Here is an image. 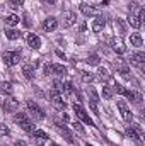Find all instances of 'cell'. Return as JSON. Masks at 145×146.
<instances>
[{"instance_id": "cell-1", "label": "cell", "mask_w": 145, "mask_h": 146, "mask_svg": "<svg viewBox=\"0 0 145 146\" xmlns=\"http://www.w3.org/2000/svg\"><path fill=\"white\" fill-rule=\"evenodd\" d=\"M2 60H3L5 65L14 66V65H17V63L21 61V54H19L17 51H5V53L2 54Z\"/></svg>"}, {"instance_id": "cell-2", "label": "cell", "mask_w": 145, "mask_h": 146, "mask_svg": "<svg viewBox=\"0 0 145 146\" xmlns=\"http://www.w3.org/2000/svg\"><path fill=\"white\" fill-rule=\"evenodd\" d=\"M73 110H75V114L79 115V119H80V121H84V122H85V124H89V126H94L92 119L87 115V112L84 110V107H82L80 104H77V102H75V104H73Z\"/></svg>"}, {"instance_id": "cell-3", "label": "cell", "mask_w": 145, "mask_h": 146, "mask_svg": "<svg viewBox=\"0 0 145 146\" xmlns=\"http://www.w3.org/2000/svg\"><path fill=\"white\" fill-rule=\"evenodd\" d=\"M67 73V68L63 66V65H46L44 66V75H65Z\"/></svg>"}, {"instance_id": "cell-4", "label": "cell", "mask_w": 145, "mask_h": 146, "mask_svg": "<svg viewBox=\"0 0 145 146\" xmlns=\"http://www.w3.org/2000/svg\"><path fill=\"white\" fill-rule=\"evenodd\" d=\"M50 99H51V104H53L58 110L65 109V102L62 100V95H60V92H58V90H55V88H53V90L50 92Z\"/></svg>"}, {"instance_id": "cell-5", "label": "cell", "mask_w": 145, "mask_h": 146, "mask_svg": "<svg viewBox=\"0 0 145 146\" xmlns=\"http://www.w3.org/2000/svg\"><path fill=\"white\" fill-rule=\"evenodd\" d=\"M55 126H56V129H58V133L68 141V143H73V134L70 133V129L63 124V122H60V121H55Z\"/></svg>"}, {"instance_id": "cell-6", "label": "cell", "mask_w": 145, "mask_h": 146, "mask_svg": "<svg viewBox=\"0 0 145 146\" xmlns=\"http://www.w3.org/2000/svg\"><path fill=\"white\" fill-rule=\"evenodd\" d=\"M28 110H29V114H31L34 119H44V112H43V109H41L38 104H34L33 100H28Z\"/></svg>"}, {"instance_id": "cell-7", "label": "cell", "mask_w": 145, "mask_h": 146, "mask_svg": "<svg viewBox=\"0 0 145 146\" xmlns=\"http://www.w3.org/2000/svg\"><path fill=\"white\" fill-rule=\"evenodd\" d=\"M77 22V15L73 14V12H63L62 14V26L63 27H72L73 24Z\"/></svg>"}, {"instance_id": "cell-8", "label": "cell", "mask_w": 145, "mask_h": 146, "mask_svg": "<svg viewBox=\"0 0 145 146\" xmlns=\"http://www.w3.org/2000/svg\"><path fill=\"white\" fill-rule=\"evenodd\" d=\"M111 48H113V51L118 53V54H123V53L126 51V46H125V42H123L121 37H113V39H111Z\"/></svg>"}, {"instance_id": "cell-9", "label": "cell", "mask_w": 145, "mask_h": 146, "mask_svg": "<svg viewBox=\"0 0 145 146\" xmlns=\"http://www.w3.org/2000/svg\"><path fill=\"white\" fill-rule=\"evenodd\" d=\"M118 109H119L121 117H123L125 121H132V119H133V114H132V110L128 109V106H126L125 100H118Z\"/></svg>"}, {"instance_id": "cell-10", "label": "cell", "mask_w": 145, "mask_h": 146, "mask_svg": "<svg viewBox=\"0 0 145 146\" xmlns=\"http://www.w3.org/2000/svg\"><path fill=\"white\" fill-rule=\"evenodd\" d=\"M3 110L5 112H15L17 110V107H19V102L14 99V97H7L5 100H3Z\"/></svg>"}, {"instance_id": "cell-11", "label": "cell", "mask_w": 145, "mask_h": 146, "mask_svg": "<svg viewBox=\"0 0 145 146\" xmlns=\"http://www.w3.org/2000/svg\"><path fill=\"white\" fill-rule=\"evenodd\" d=\"M58 27V21L55 19V17H48V19H44V22H43V29L46 31V33H51V31H55Z\"/></svg>"}, {"instance_id": "cell-12", "label": "cell", "mask_w": 145, "mask_h": 146, "mask_svg": "<svg viewBox=\"0 0 145 146\" xmlns=\"http://www.w3.org/2000/svg\"><path fill=\"white\" fill-rule=\"evenodd\" d=\"M125 95H126V99H128V100H132V102H135V104H140V102L144 100V97H142V94H140V92L125 90Z\"/></svg>"}, {"instance_id": "cell-13", "label": "cell", "mask_w": 145, "mask_h": 146, "mask_svg": "<svg viewBox=\"0 0 145 146\" xmlns=\"http://www.w3.org/2000/svg\"><path fill=\"white\" fill-rule=\"evenodd\" d=\"M80 12H82L84 15H87V17H92V15L97 14V10H96L92 5H89V3H80Z\"/></svg>"}, {"instance_id": "cell-14", "label": "cell", "mask_w": 145, "mask_h": 146, "mask_svg": "<svg viewBox=\"0 0 145 146\" xmlns=\"http://www.w3.org/2000/svg\"><path fill=\"white\" fill-rule=\"evenodd\" d=\"M28 44H29L33 49H39V48H41V39H39L36 34H29V36H28Z\"/></svg>"}, {"instance_id": "cell-15", "label": "cell", "mask_w": 145, "mask_h": 146, "mask_svg": "<svg viewBox=\"0 0 145 146\" xmlns=\"http://www.w3.org/2000/svg\"><path fill=\"white\" fill-rule=\"evenodd\" d=\"M34 66L33 65H22V75L28 78V80H33L34 78Z\"/></svg>"}, {"instance_id": "cell-16", "label": "cell", "mask_w": 145, "mask_h": 146, "mask_svg": "<svg viewBox=\"0 0 145 146\" xmlns=\"http://www.w3.org/2000/svg\"><path fill=\"white\" fill-rule=\"evenodd\" d=\"M126 134H128V136H130V138H132L135 143L142 145V139H144V138H140V136H138V133H137V131H135L132 126H128V127H126Z\"/></svg>"}, {"instance_id": "cell-17", "label": "cell", "mask_w": 145, "mask_h": 146, "mask_svg": "<svg viewBox=\"0 0 145 146\" xmlns=\"http://www.w3.org/2000/svg\"><path fill=\"white\" fill-rule=\"evenodd\" d=\"M104 22H106L104 17H97V19L92 22V31H94V33H101L103 27H104Z\"/></svg>"}, {"instance_id": "cell-18", "label": "cell", "mask_w": 145, "mask_h": 146, "mask_svg": "<svg viewBox=\"0 0 145 146\" xmlns=\"http://www.w3.org/2000/svg\"><path fill=\"white\" fill-rule=\"evenodd\" d=\"M128 24H130L132 27H135V29H138V27L142 26V21H140V17H137V15H133V14H130V15H128Z\"/></svg>"}, {"instance_id": "cell-19", "label": "cell", "mask_w": 145, "mask_h": 146, "mask_svg": "<svg viewBox=\"0 0 145 146\" xmlns=\"http://www.w3.org/2000/svg\"><path fill=\"white\" fill-rule=\"evenodd\" d=\"M0 92L5 94V95H10L12 94V83L10 82H2L0 83Z\"/></svg>"}, {"instance_id": "cell-20", "label": "cell", "mask_w": 145, "mask_h": 146, "mask_svg": "<svg viewBox=\"0 0 145 146\" xmlns=\"http://www.w3.org/2000/svg\"><path fill=\"white\" fill-rule=\"evenodd\" d=\"M5 36L9 37V39H19V37L22 36L21 34V31H17V29H5Z\"/></svg>"}, {"instance_id": "cell-21", "label": "cell", "mask_w": 145, "mask_h": 146, "mask_svg": "<svg viewBox=\"0 0 145 146\" xmlns=\"http://www.w3.org/2000/svg\"><path fill=\"white\" fill-rule=\"evenodd\" d=\"M132 60H133V63H137V65H144L145 63V53H142V51L135 53V54L132 56Z\"/></svg>"}, {"instance_id": "cell-22", "label": "cell", "mask_w": 145, "mask_h": 146, "mask_svg": "<svg viewBox=\"0 0 145 146\" xmlns=\"http://www.w3.org/2000/svg\"><path fill=\"white\" fill-rule=\"evenodd\" d=\"M97 78H99L101 82H106V80L111 78V75H109V72L106 68H99V70H97Z\"/></svg>"}, {"instance_id": "cell-23", "label": "cell", "mask_w": 145, "mask_h": 146, "mask_svg": "<svg viewBox=\"0 0 145 146\" xmlns=\"http://www.w3.org/2000/svg\"><path fill=\"white\" fill-rule=\"evenodd\" d=\"M33 138H34V139H43V141H48V134H46L44 131H41V129H34V131H33Z\"/></svg>"}, {"instance_id": "cell-24", "label": "cell", "mask_w": 145, "mask_h": 146, "mask_svg": "<svg viewBox=\"0 0 145 146\" xmlns=\"http://www.w3.org/2000/svg\"><path fill=\"white\" fill-rule=\"evenodd\" d=\"M5 22H7V26H17L19 24V17L15 14H10V15H7Z\"/></svg>"}, {"instance_id": "cell-25", "label": "cell", "mask_w": 145, "mask_h": 146, "mask_svg": "<svg viewBox=\"0 0 145 146\" xmlns=\"http://www.w3.org/2000/svg\"><path fill=\"white\" fill-rule=\"evenodd\" d=\"M130 42L138 48V46H142L144 41H142V36H140V34H132V36H130Z\"/></svg>"}, {"instance_id": "cell-26", "label": "cell", "mask_w": 145, "mask_h": 146, "mask_svg": "<svg viewBox=\"0 0 145 146\" xmlns=\"http://www.w3.org/2000/svg\"><path fill=\"white\" fill-rule=\"evenodd\" d=\"M14 121L19 124V126H22L24 122H28L29 121V117L26 115V114H15V117H14Z\"/></svg>"}, {"instance_id": "cell-27", "label": "cell", "mask_w": 145, "mask_h": 146, "mask_svg": "<svg viewBox=\"0 0 145 146\" xmlns=\"http://www.w3.org/2000/svg\"><path fill=\"white\" fill-rule=\"evenodd\" d=\"M21 127H22V129H24L26 133H29V134H33V131L36 129V127H34V124H33L31 121H28V122H24V124H22Z\"/></svg>"}, {"instance_id": "cell-28", "label": "cell", "mask_w": 145, "mask_h": 146, "mask_svg": "<svg viewBox=\"0 0 145 146\" xmlns=\"http://www.w3.org/2000/svg\"><path fill=\"white\" fill-rule=\"evenodd\" d=\"M99 61H101V60H99L97 54H89V58H87V63H89V65H94V66H97Z\"/></svg>"}, {"instance_id": "cell-29", "label": "cell", "mask_w": 145, "mask_h": 146, "mask_svg": "<svg viewBox=\"0 0 145 146\" xmlns=\"http://www.w3.org/2000/svg\"><path fill=\"white\" fill-rule=\"evenodd\" d=\"M63 92H65L67 95H72V94H73V83H72V82L63 83Z\"/></svg>"}, {"instance_id": "cell-30", "label": "cell", "mask_w": 145, "mask_h": 146, "mask_svg": "<svg viewBox=\"0 0 145 146\" xmlns=\"http://www.w3.org/2000/svg\"><path fill=\"white\" fill-rule=\"evenodd\" d=\"M113 92H116V94H119V95H125V88H123V85H119V83H113Z\"/></svg>"}, {"instance_id": "cell-31", "label": "cell", "mask_w": 145, "mask_h": 146, "mask_svg": "<svg viewBox=\"0 0 145 146\" xmlns=\"http://www.w3.org/2000/svg\"><path fill=\"white\" fill-rule=\"evenodd\" d=\"M103 97H104L106 100H109V99L113 97V90H111L109 87H103Z\"/></svg>"}, {"instance_id": "cell-32", "label": "cell", "mask_w": 145, "mask_h": 146, "mask_svg": "<svg viewBox=\"0 0 145 146\" xmlns=\"http://www.w3.org/2000/svg\"><path fill=\"white\" fill-rule=\"evenodd\" d=\"M82 80H84L85 83H91V82L94 80V75H92V73H87V72H82Z\"/></svg>"}, {"instance_id": "cell-33", "label": "cell", "mask_w": 145, "mask_h": 146, "mask_svg": "<svg viewBox=\"0 0 145 146\" xmlns=\"http://www.w3.org/2000/svg\"><path fill=\"white\" fill-rule=\"evenodd\" d=\"M9 134V127L5 126V124H0V138H3V136H7Z\"/></svg>"}, {"instance_id": "cell-34", "label": "cell", "mask_w": 145, "mask_h": 146, "mask_svg": "<svg viewBox=\"0 0 145 146\" xmlns=\"http://www.w3.org/2000/svg\"><path fill=\"white\" fill-rule=\"evenodd\" d=\"M53 85H55V90H58V92H60V90H63V82L55 80V83H53Z\"/></svg>"}, {"instance_id": "cell-35", "label": "cell", "mask_w": 145, "mask_h": 146, "mask_svg": "<svg viewBox=\"0 0 145 146\" xmlns=\"http://www.w3.org/2000/svg\"><path fill=\"white\" fill-rule=\"evenodd\" d=\"M119 72H121V75H123V76H126V78H128V73H130L128 66H125V65H123V66L119 68Z\"/></svg>"}, {"instance_id": "cell-36", "label": "cell", "mask_w": 145, "mask_h": 146, "mask_svg": "<svg viewBox=\"0 0 145 146\" xmlns=\"http://www.w3.org/2000/svg\"><path fill=\"white\" fill-rule=\"evenodd\" d=\"M73 127H75V129H77L79 133H84V127H82V126H80L79 122H75V124H73Z\"/></svg>"}, {"instance_id": "cell-37", "label": "cell", "mask_w": 145, "mask_h": 146, "mask_svg": "<svg viewBox=\"0 0 145 146\" xmlns=\"http://www.w3.org/2000/svg\"><path fill=\"white\" fill-rule=\"evenodd\" d=\"M91 109H92L94 114H97V106H96V102H92V100H91Z\"/></svg>"}, {"instance_id": "cell-38", "label": "cell", "mask_w": 145, "mask_h": 146, "mask_svg": "<svg viewBox=\"0 0 145 146\" xmlns=\"http://www.w3.org/2000/svg\"><path fill=\"white\" fill-rule=\"evenodd\" d=\"M43 2H46V3H50V5H53V3H56V0H43Z\"/></svg>"}, {"instance_id": "cell-39", "label": "cell", "mask_w": 145, "mask_h": 146, "mask_svg": "<svg viewBox=\"0 0 145 146\" xmlns=\"http://www.w3.org/2000/svg\"><path fill=\"white\" fill-rule=\"evenodd\" d=\"M10 7H12V9H17V7H19V5H17V3H15V2H10Z\"/></svg>"}, {"instance_id": "cell-40", "label": "cell", "mask_w": 145, "mask_h": 146, "mask_svg": "<svg viewBox=\"0 0 145 146\" xmlns=\"http://www.w3.org/2000/svg\"><path fill=\"white\" fill-rule=\"evenodd\" d=\"M12 2H15L17 5H22V3H24V0H12Z\"/></svg>"}, {"instance_id": "cell-41", "label": "cell", "mask_w": 145, "mask_h": 146, "mask_svg": "<svg viewBox=\"0 0 145 146\" xmlns=\"http://www.w3.org/2000/svg\"><path fill=\"white\" fill-rule=\"evenodd\" d=\"M15 146H26V145H24L22 141H17V143H15Z\"/></svg>"}, {"instance_id": "cell-42", "label": "cell", "mask_w": 145, "mask_h": 146, "mask_svg": "<svg viewBox=\"0 0 145 146\" xmlns=\"http://www.w3.org/2000/svg\"><path fill=\"white\" fill-rule=\"evenodd\" d=\"M51 146H58V145H56V143H51Z\"/></svg>"}, {"instance_id": "cell-43", "label": "cell", "mask_w": 145, "mask_h": 146, "mask_svg": "<svg viewBox=\"0 0 145 146\" xmlns=\"http://www.w3.org/2000/svg\"><path fill=\"white\" fill-rule=\"evenodd\" d=\"M85 146H92V145H85Z\"/></svg>"}]
</instances>
